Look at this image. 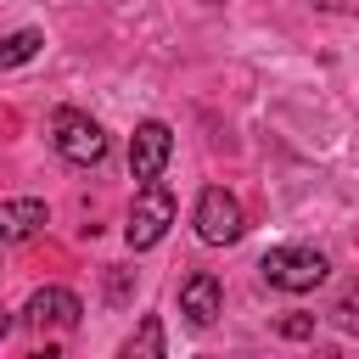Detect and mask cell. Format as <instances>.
Here are the masks:
<instances>
[{"label": "cell", "instance_id": "cell-10", "mask_svg": "<svg viewBox=\"0 0 359 359\" xmlns=\"http://www.w3.org/2000/svg\"><path fill=\"white\" fill-rule=\"evenodd\" d=\"M123 353H129V359H157V353H163V320H157V314H146V320H140V331L123 342Z\"/></svg>", "mask_w": 359, "mask_h": 359}, {"label": "cell", "instance_id": "cell-14", "mask_svg": "<svg viewBox=\"0 0 359 359\" xmlns=\"http://www.w3.org/2000/svg\"><path fill=\"white\" fill-rule=\"evenodd\" d=\"M11 337V309H0V342Z\"/></svg>", "mask_w": 359, "mask_h": 359}, {"label": "cell", "instance_id": "cell-13", "mask_svg": "<svg viewBox=\"0 0 359 359\" xmlns=\"http://www.w3.org/2000/svg\"><path fill=\"white\" fill-rule=\"evenodd\" d=\"M314 6H325V11H359V0H314Z\"/></svg>", "mask_w": 359, "mask_h": 359}, {"label": "cell", "instance_id": "cell-11", "mask_svg": "<svg viewBox=\"0 0 359 359\" xmlns=\"http://www.w3.org/2000/svg\"><path fill=\"white\" fill-rule=\"evenodd\" d=\"M331 320H337L342 331H359V286H348V292L337 297V309H331Z\"/></svg>", "mask_w": 359, "mask_h": 359}, {"label": "cell", "instance_id": "cell-5", "mask_svg": "<svg viewBox=\"0 0 359 359\" xmlns=\"http://www.w3.org/2000/svg\"><path fill=\"white\" fill-rule=\"evenodd\" d=\"M168 151H174V129H168L163 118L135 123V135H129V174H135L140 185H151V180L168 168Z\"/></svg>", "mask_w": 359, "mask_h": 359}, {"label": "cell", "instance_id": "cell-4", "mask_svg": "<svg viewBox=\"0 0 359 359\" xmlns=\"http://www.w3.org/2000/svg\"><path fill=\"white\" fill-rule=\"evenodd\" d=\"M241 230H247L241 202H236L224 185H208V191L196 196V236H202L208 247H230V241H241Z\"/></svg>", "mask_w": 359, "mask_h": 359}, {"label": "cell", "instance_id": "cell-8", "mask_svg": "<svg viewBox=\"0 0 359 359\" xmlns=\"http://www.w3.org/2000/svg\"><path fill=\"white\" fill-rule=\"evenodd\" d=\"M45 224H50V208H45L39 196L0 202V247H17V241H28V236L45 230Z\"/></svg>", "mask_w": 359, "mask_h": 359}, {"label": "cell", "instance_id": "cell-12", "mask_svg": "<svg viewBox=\"0 0 359 359\" xmlns=\"http://www.w3.org/2000/svg\"><path fill=\"white\" fill-rule=\"evenodd\" d=\"M280 337H292V342L314 337V314H286V320H280Z\"/></svg>", "mask_w": 359, "mask_h": 359}, {"label": "cell", "instance_id": "cell-3", "mask_svg": "<svg viewBox=\"0 0 359 359\" xmlns=\"http://www.w3.org/2000/svg\"><path fill=\"white\" fill-rule=\"evenodd\" d=\"M168 224H174V196L151 180V185H140V196H135V208H129V224H123V241L135 247V252H146V247H157L163 236H168Z\"/></svg>", "mask_w": 359, "mask_h": 359}, {"label": "cell", "instance_id": "cell-1", "mask_svg": "<svg viewBox=\"0 0 359 359\" xmlns=\"http://www.w3.org/2000/svg\"><path fill=\"white\" fill-rule=\"evenodd\" d=\"M258 269H264V280L275 292H314L331 275V258L314 252V247H269Z\"/></svg>", "mask_w": 359, "mask_h": 359}, {"label": "cell", "instance_id": "cell-6", "mask_svg": "<svg viewBox=\"0 0 359 359\" xmlns=\"http://www.w3.org/2000/svg\"><path fill=\"white\" fill-rule=\"evenodd\" d=\"M79 314H84V303H79V292H67V286H39V292L28 297V309H22V320H28L34 331H73Z\"/></svg>", "mask_w": 359, "mask_h": 359}, {"label": "cell", "instance_id": "cell-2", "mask_svg": "<svg viewBox=\"0 0 359 359\" xmlns=\"http://www.w3.org/2000/svg\"><path fill=\"white\" fill-rule=\"evenodd\" d=\"M50 146H56L73 168H95V163L107 157V135H101V123H95L90 112H73V107H62V112L50 118Z\"/></svg>", "mask_w": 359, "mask_h": 359}, {"label": "cell", "instance_id": "cell-7", "mask_svg": "<svg viewBox=\"0 0 359 359\" xmlns=\"http://www.w3.org/2000/svg\"><path fill=\"white\" fill-rule=\"evenodd\" d=\"M219 309H224V286H219V275L196 269V275L180 286V314H185L196 331H208V325L219 320Z\"/></svg>", "mask_w": 359, "mask_h": 359}, {"label": "cell", "instance_id": "cell-15", "mask_svg": "<svg viewBox=\"0 0 359 359\" xmlns=\"http://www.w3.org/2000/svg\"><path fill=\"white\" fill-rule=\"evenodd\" d=\"M208 6H219V0H208Z\"/></svg>", "mask_w": 359, "mask_h": 359}, {"label": "cell", "instance_id": "cell-9", "mask_svg": "<svg viewBox=\"0 0 359 359\" xmlns=\"http://www.w3.org/2000/svg\"><path fill=\"white\" fill-rule=\"evenodd\" d=\"M39 45H45V34H39V28H17V34H6V39H0V73H6V67L34 62V56H39Z\"/></svg>", "mask_w": 359, "mask_h": 359}]
</instances>
